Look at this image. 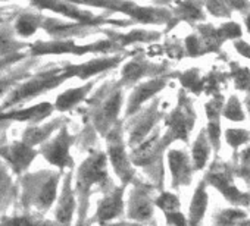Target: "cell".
<instances>
[{
	"label": "cell",
	"mask_w": 250,
	"mask_h": 226,
	"mask_svg": "<svg viewBox=\"0 0 250 226\" xmlns=\"http://www.w3.org/2000/svg\"><path fill=\"white\" fill-rule=\"evenodd\" d=\"M0 154H2L12 165V168L17 172L27 169L36 156V153L31 150V147L24 144V143H17L8 149H2L0 150Z\"/></svg>",
	"instance_id": "obj_1"
},
{
	"label": "cell",
	"mask_w": 250,
	"mask_h": 226,
	"mask_svg": "<svg viewBox=\"0 0 250 226\" xmlns=\"http://www.w3.org/2000/svg\"><path fill=\"white\" fill-rule=\"evenodd\" d=\"M102 178H104V160L102 156L91 157L83 165V168L80 170L78 185L81 188H87L88 185L100 181Z\"/></svg>",
	"instance_id": "obj_2"
},
{
	"label": "cell",
	"mask_w": 250,
	"mask_h": 226,
	"mask_svg": "<svg viewBox=\"0 0 250 226\" xmlns=\"http://www.w3.org/2000/svg\"><path fill=\"white\" fill-rule=\"evenodd\" d=\"M68 147H69V141H68L66 132L63 131L53 143H50L49 146L44 147L43 154L46 156V159L50 163H53L56 166H65L69 162Z\"/></svg>",
	"instance_id": "obj_3"
},
{
	"label": "cell",
	"mask_w": 250,
	"mask_h": 226,
	"mask_svg": "<svg viewBox=\"0 0 250 226\" xmlns=\"http://www.w3.org/2000/svg\"><path fill=\"white\" fill-rule=\"evenodd\" d=\"M52 112V106L49 103L37 104L24 110H14L9 113H2L0 119H17V121H30V119H42Z\"/></svg>",
	"instance_id": "obj_4"
},
{
	"label": "cell",
	"mask_w": 250,
	"mask_h": 226,
	"mask_svg": "<svg viewBox=\"0 0 250 226\" xmlns=\"http://www.w3.org/2000/svg\"><path fill=\"white\" fill-rule=\"evenodd\" d=\"M87 90H88V87H83V88H75V90H69V91L63 93L62 95H59V98L56 101V107L59 110H66V109L72 107L75 103H78L84 97Z\"/></svg>",
	"instance_id": "obj_5"
},
{
	"label": "cell",
	"mask_w": 250,
	"mask_h": 226,
	"mask_svg": "<svg viewBox=\"0 0 250 226\" xmlns=\"http://www.w3.org/2000/svg\"><path fill=\"white\" fill-rule=\"evenodd\" d=\"M72 210H74L72 194H71L69 189H65L63 191V195H62V200H61V204L58 207V214H56L59 223L68 225L69 220H71V216H72Z\"/></svg>",
	"instance_id": "obj_6"
},
{
	"label": "cell",
	"mask_w": 250,
	"mask_h": 226,
	"mask_svg": "<svg viewBox=\"0 0 250 226\" xmlns=\"http://www.w3.org/2000/svg\"><path fill=\"white\" fill-rule=\"evenodd\" d=\"M37 27H39V19L33 15H22L18 18L15 24L17 33L22 37H30L31 34H34Z\"/></svg>",
	"instance_id": "obj_7"
},
{
	"label": "cell",
	"mask_w": 250,
	"mask_h": 226,
	"mask_svg": "<svg viewBox=\"0 0 250 226\" xmlns=\"http://www.w3.org/2000/svg\"><path fill=\"white\" fill-rule=\"evenodd\" d=\"M55 195H56V178H52L43 185L42 191L39 192V197H37L39 206L43 208H47L53 203Z\"/></svg>",
	"instance_id": "obj_8"
},
{
	"label": "cell",
	"mask_w": 250,
	"mask_h": 226,
	"mask_svg": "<svg viewBox=\"0 0 250 226\" xmlns=\"http://www.w3.org/2000/svg\"><path fill=\"white\" fill-rule=\"evenodd\" d=\"M52 128L53 125H47V127H43V128H30L25 134H24V144L27 146H33V144H37V143H42L43 140L47 138V135L52 132Z\"/></svg>",
	"instance_id": "obj_9"
},
{
	"label": "cell",
	"mask_w": 250,
	"mask_h": 226,
	"mask_svg": "<svg viewBox=\"0 0 250 226\" xmlns=\"http://www.w3.org/2000/svg\"><path fill=\"white\" fill-rule=\"evenodd\" d=\"M121 208V201H119V195H113V197H109L106 198L102 206H100V210H99V216L102 219H110L112 216H115L118 213V210Z\"/></svg>",
	"instance_id": "obj_10"
},
{
	"label": "cell",
	"mask_w": 250,
	"mask_h": 226,
	"mask_svg": "<svg viewBox=\"0 0 250 226\" xmlns=\"http://www.w3.org/2000/svg\"><path fill=\"white\" fill-rule=\"evenodd\" d=\"M206 157H208V147H206V143H205L203 137H200V140H199V143H197V146L194 149V160H196L199 168L203 166Z\"/></svg>",
	"instance_id": "obj_11"
},
{
	"label": "cell",
	"mask_w": 250,
	"mask_h": 226,
	"mask_svg": "<svg viewBox=\"0 0 250 226\" xmlns=\"http://www.w3.org/2000/svg\"><path fill=\"white\" fill-rule=\"evenodd\" d=\"M17 47V43L14 41V38L6 34V33H0V55L9 53L11 50H14Z\"/></svg>",
	"instance_id": "obj_12"
},
{
	"label": "cell",
	"mask_w": 250,
	"mask_h": 226,
	"mask_svg": "<svg viewBox=\"0 0 250 226\" xmlns=\"http://www.w3.org/2000/svg\"><path fill=\"white\" fill-rule=\"evenodd\" d=\"M3 176H5V172H3V168H2V166H0V181H2V179H3Z\"/></svg>",
	"instance_id": "obj_13"
}]
</instances>
